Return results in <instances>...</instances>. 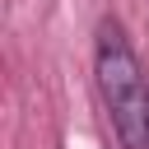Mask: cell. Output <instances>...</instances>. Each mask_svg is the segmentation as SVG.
<instances>
[{"label": "cell", "mask_w": 149, "mask_h": 149, "mask_svg": "<svg viewBox=\"0 0 149 149\" xmlns=\"http://www.w3.org/2000/svg\"><path fill=\"white\" fill-rule=\"evenodd\" d=\"M93 74H98V93H102V107L112 116L121 149H149V74H144L135 47L126 42L121 23H112V19H102V28H98Z\"/></svg>", "instance_id": "cell-1"}]
</instances>
